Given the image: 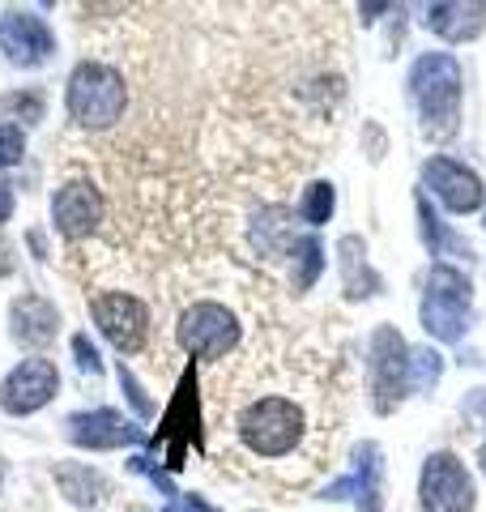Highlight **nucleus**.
I'll use <instances>...</instances> for the list:
<instances>
[{
  "instance_id": "f257e3e1",
  "label": "nucleus",
  "mask_w": 486,
  "mask_h": 512,
  "mask_svg": "<svg viewBox=\"0 0 486 512\" xmlns=\"http://www.w3.org/2000/svg\"><path fill=\"white\" fill-rule=\"evenodd\" d=\"M312 431V410L290 393H256L231 419L235 448L248 461H265V466L303 457L307 444H312Z\"/></svg>"
},
{
  "instance_id": "f03ea898",
  "label": "nucleus",
  "mask_w": 486,
  "mask_h": 512,
  "mask_svg": "<svg viewBox=\"0 0 486 512\" xmlns=\"http://www.w3.org/2000/svg\"><path fill=\"white\" fill-rule=\"evenodd\" d=\"M410 86L418 94V107H423L427 133L440 137V141L457 133V120H461V69H457V60L444 56V52L423 56L414 64Z\"/></svg>"
},
{
  "instance_id": "7ed1b4c3",
  "label": "nucleus",
  "mask_w": 486,
  "mask_h": 512,
  "mask_svg": "<svg viewBox=\"0 0 486 512\" xmlns=\"http://www.w3.org/2000/svg\"><path fill=\"white\" fill-rule=\"evenodd\" d=\"M124 103H128L124 77L111 64L99 60L77 64V73L69 77V116L81 128H111L124 116Z\"/></svg>"
},
{
  "instance_id": "20e7f679",
  "label": "nucleus",
  "mask_w": 486,
  "mask_h": 512,
  "mask_svg": "<svg viewBox=\"0 0 486 512\" xmlns=\"http://www.w3.org/2000/svg\"><path fill=\"white\" fill-rule=\"evenodd\" d=\"M175 338H180V346L192 359H226V350H235L239 342V320L222 303L201 299L192 308H184L180 325H175Z\"/></svg>"
},
{
  "instance_id": "39448f33",
  "label": "nucleus",
  "mask_w": 486,
  "mask_h": 512,
  "mask_svg": "<svg viewBox=\"0 0 486 512\" xmlns=\"http://www.w3.org/2000/svg\"><path fill=\"white\" fill-rule=\"evenodd\" d=\"M469 278L448 265H435L427 278V299H423V325L440 342H457L465 333V312H469Z\"/></svg>"
},
{
  "instance_id": "423d86ee",
  "label": "nucleus",
  "mask_w": 486,
  "mask_h": 512,
  "mask_svg": "<svg viewBox=\"0 0 486 512\" xmlns=\"http://www.w3.org/2000/svg\"><path fill=\"white\" fill-rule=\"evenodd\" d=\"M423 512H474V478L457 453H431L418 478Z\"/></svg>"
},
{
  "instance_id": "0eeeda50",
  "label": "nucleus",
  "mask_w": 486,
  "mask_h": 512,
  "mask_svg": "<svg viewBox=\"0 0 486 512\" xmlns=\"http://www.w3.org/2000/svg\"><path fill=\"white\" fill-rule=\"evenodd\" d=\"M90 312L99 320L103 338L124 350V355H137L150 338V308L137 299V295H124V291H111V295H94L90 299Z\"/></svg>"
},
{
  "instance_id": "6e6552de",
  "label": "nucleus",
  "mask_w": 486,
  "mask_h": 512,
  "mask_svg": "<svg viewBox=\"0 0 486 512\" xmlns=\"http://www.w3.org/2000/svg\"><path fill=\"white\" fill-rule=\"evenodd\" d=\"M405 389H410V346L401 342L397 329L380 325L371 338V393L380 410H393Z\"/></svg>"
},
{
  "instance_id": "1a4fd4ad",
  "label": "nucleus",
  "mask_w": 486,
  "mask_h": 512,
  "mask_svg": "<svg viewBox=\"0 0 486 512\" xmlns=\"http://www.w3.org/2000/svg\"><path fill=\"white\" fill-rule=\"evenodd\" d=\"M60 389V372L52 359H22L9 372L5 389H0V406L9 414H35L56 397Z\"/></svg>"
},
{
  "instance_id": "9d476101",
  "label": "nucleus",
  "mask_w": 486,
  "mask_h": 512,
  "mask_svg": "<svg viewBox=\"0 0 486 512\" xmlns=\"http://www.w3.org/2000/svg\"><path fill=\"white\" fill-rule=\"evenodd\" d=\"M423 180L427 188L440 197L452 214H469V210H478L482 197H486V188L474 171H469L465 163H452V158H431V163L423 167Z\"/></svg>"
},
{
  "instance_id": "9b49d317",
  "label": "nucleus",
  "mask_w": 486,
  "mask_h": 512,
  "mask_svg": "<svg viewBox=\"0 0 486 512\" xmlns=\"http://www.w3.org/2000/svg\"><path fill=\"white\" fill-rule=\"evenodd\" d=\"M0 52L13 64H22V69H35V64H43L56 52V39L35 13H9L0 22Z\"/></svg>"
},
{
  "instance_id": "f8f14e48",
  "label": "nucleus",
  "mask_w": 486,
  "mask_h": 512,
  "mask_svg": "<svg viewBox=\"0 0 486 512\" xmlns=\"http://www.w3.org/2000/svg\"><path fill=\"white\" fill-rule=\"evenodd\" d=\"M52 218H56V231L69 235V239H86L94 227L103 222V197L99 188L77 180V184H64L52 201Z\"/></svg>"
},
{
  "instance_id": "ddd939ff",
  "label": "nucleus",
  "mask_w": 486,
  "mask_h": 512,
  "mask_svg": "<svg viewBox=\"0 0 486 512\" xmlns=\"http://www.w3.org/2000/svg\"><path fill=\"white\" fill-rule=\"evenodd\" d=\"M486 18V0H423V22L440 39H474Z\"/></svg>"
},
{
  "instance_id": "4468645a",
  "label": "nucleus",
  "mask_w": 486,
  "mask_h": 512,
  "mask_svg": "<svg viewBox=\"0 0 486 512\" xmlns=\"http://www.w3.org/2000/svg\"><path fill=\"white\" fill-rule=\"evenodd\" d=\"M141 431L116 410H94V414H73L69 419V440L81 448H120L133 444Z\"/></svg>"
},
{
  "instance_id": "2eb2a0df",
  "label": "nucleus",
  "mask_w": 486,
  "mask_h": 512,
  "mask_svg": "<svg viewBox=\"0 0 486 512\" xmlns=\"http://www.w3.org/2000/svg\"><path fill=\"white\" fill-rule=\"evenodd\" d=\"M56 325H60V316L47 299L22 295L18 303H13V338H18L22 346H47L56 338Z\"/></svg>"
},
{
  "instance_id": "dca6fc26",
  "label": "nucleus",
  "mask_w": 486,
  "mask_h": 512,
  "mask_svg": "<svg viewBox=\"0 0 486 512\" xmlns=\"http://www.w3.org/2000/svg\"><path fill=\"white\" fill-rule=\"evenodd\" d=\"M337 252H342V274H346V295L350 299H363V295H376V274H371V265L363 261V244H359V239H342V248H337Z\"/></svg>"
},
{
  "instance_id": "f3484780",
  "label": "nucleus",
  "mask_w": 486,
  "mask_h": 512,
  "mask_svg": "<svg viewBox=\"0 0 486 512\" xmlns=\"http://www.w3.org/2000/svg\"><path fill=\"white\" fill-rule=\"evenodd\" d=\"M56 483H60V491L69 495L73 504H99L103 500V478L94 474V470H86V466H60L56 470Z\"/></svg>"
},
{
  "instance_id": "a211bd4d",
  "label": "nucleus",
  "mask_w": 486,
  "mask_h": 512,
  "mask_svg": "<svg viewBox=\"0 0 486 512\" xmlns=\"http://www.w3.org/2000/svg\"><path fill=\"white\" fill-rule=\"evenodd\" d=\"M290 256H295V291H307V286L316 282V274H320V244L316 239H295L290 244Z\"/></svg>"
},
{
  "instance_id": "6ab92c4d",
  "label": "nucleus",
  "mask_w": 486,
  "mask_h": 512,
  "mask_svg": "<svg viewBox=\"0 0 486 512\" xmlns=\"http://www.w3.org/2000/svg\"><path fill=\"white\" fill-rule=\"evenodd\" d=\"M299 214H303V222H312V227L329 222V214H333V188H329V184H312V188L303 192Z\"/></svg>"
},
{
  "instance_id": "aec40b11",
  "label": "nucleus",
  "mask_w": 486,
  "mask_h": 512,
  "mask_svg": "<svg viewBox=\"0 0 486 512\" xmlns=\"http://www.w3.org/2000/svg\"><path fill=\"white\" fill-rule=\"evenodd\" d=\"M440 380V355L435 350H410V389H427Z\"/></svg>"
},
{
  "instance_id": "412c9836",
  "label": "nucleus",
  "mask_w": 486,
  "mask_h": 512,
  "mask_svg": "<svg viewBox=\"0 0 486 512\" xmlns=\"http://www.w3.org/2000/svg\"><path fill=\"white\" fill-rule=\"evenodd\" d=\"M22 150H26V137H22V128H13V124H0V171L13 167V163H22Z\"/></svg>"
},
{
  "instance_id": "4be33fe9",
  "label": "nucleus",
  "mask_w": 486,
  "mask_h": 512,
  "mask_svg": "<svg viewBox=\"0 0 486 512\" xmlns=\"http://www.w3.org/2000/svg\"><path fill=\"white\" fill-rule=\"evenodd\" d=\"M0 111H18V116H26V120H39L43 99L39 94H0Z\"/></svg>"
},
{
  "instance_id": "5701e85b",
  "label": "nucleus",
  "mask_w": 486,
  "mask_h": 512,
  "mask_svg": "<svg viewBox=\"0 0 486 512\" xmlns=\"http://www.w3.org/2000/svg\"><path fill=\"white\" fill-rule=\"evenodd\" d=\"M73 350H77V363H81V372H94V376L103 372V363H99V350L90 346V338H86V333H77V338H73Z\"/></svg>"
},
{
  "instance_id": "b1692460",
  "label": "nucleus",
  "mask_w": 486,
  "mask_h": 512,
  "mask_svg": "<svg viewBox=\"0 0 486 512\" xmlns=\"http://www.w3.org/2000/svg\"><path fill=\"white\" fill-rule=\"evenodd\" d=\"M167 512H214V508H209L201 495H180L175 491V495H167Z\"/></svg>"
},
{
  "instance_id": "393cba45",
  "label": "nucleus",
  "mask_w": 486,
  "mask_h": 512,
  "mask_svg": "<svg viewBox=\"0 0 486 512\" xmlns=\"http://www.w3.org/2000/svg\"><path fill=\"white\" fill-rule=\"evenodd\" d=\"M120 384H124V389H128V397H133V406H137V414H150L154 406H150V397H145L141 393V384L133 380V372H124V367H120Z\"/></svg>"
},
{
  "instance_id": "a878e982",
  "label": "nucleus",
  "mask_w": 486,
  "mask_h": 512,
  "mask_svg": "<svg viewBox=\"0 0 486 512\" xmlns=\"http://www.w3.org/2000/svg\"><path fill=\"white\" fill-rule=\"evenodd\" d=\"M384 5H388V0H359V18L371 26V22H376L380 13H384Z\"/></svg>"
},
{
  "instance_id": "bb28decb",
  "label": "nucleus",
  "mask_w": 486,
  "mask_h": 512,
  "mask_svg": "<svg viewBox=\"0 0 486 512\" xmlns=\"http://www.w3.org/2000/svg\"><path fill=\"white\" fill-rule=\"evenodd\" d=\"M9 269H13V248H9V239L0 235V278H5Z\"/></svg>"
},
{
  "instance_id": "cd10ccee",
  "label": "nucleus",
  "mask_w": 486,
  "mask_h": 512,
  "mask_svg": "<svg viewBox=\"0 0 486 512\" xmlns=\"http://www.w3.org/2000/svg\"><path fill=\"white\" fill-rule=\"evenodd\" d=\"M13 214V188L9 184H0V222H5Z\"/></svg>"
},
{
  "instance_id": "c85d7f7f",
  "label": "nucleus",
  "mask_w": 486,
  "mask_h": 512,
  "mask_svg": "<svg viewBox=\"0 0 486 512\" xmlns=\"http://www.w3.org/2000/svg\"><path fill=\"white\" fill-rule=\"evenodd\" d=\"M478 461H482V474H486V444H482V457Z\"/></svg>"
},
{
  "instance_id": "c756f323",
  "label": "nucleus",
  "mask_w": 486,
  "mask_h": 512,
  "mask_svg": "<svg viewBox=\"0 0 486 512\" xmlns=\"http://www.w3.org/2000/svg\"><path fill=\"white\" fill-rule=\"evenodd\" d=\"M128 512H150V508H128Z\"/></svg>"
},
{
  "instance_id": "7c9ffc66",
  "label": "nucleus",
  "mask_w": 486,
  "mask_h": 512,
  "mask_svg": "<svg viewBox=\"0 0 486 512\" xmlns=\"http://www.w3.org/2000/svg\"><path fill=\"white\" fill-rule=\"evenodd\" d=\"M39 5H56V0H39Z\"/></svg>"
}]
</instances>
